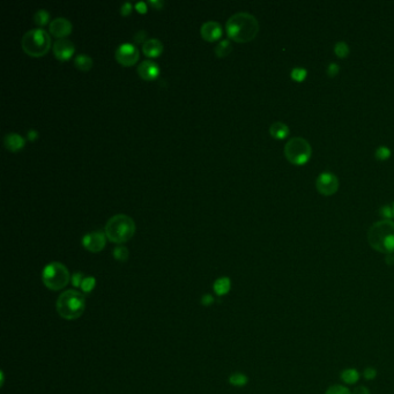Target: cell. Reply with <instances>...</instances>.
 I'll return each instance as SVG.
<instances>
[{
	"instance_id": "obj_1",
	"label": "cell",
	"mask_w": 394,
	"mask_h": 394,
	"mask_svg": "<svg viewBox=\"0 0 394 394\" xmlns=\"http://www.w3.org/2000/svg\"><path fill=\"white\" fill-rule=\"evenodd\" d=\"M228 36L234 41L250 42L259 32V22L256 16L247 12L235 13L226 23Z\"/></svg>"
},
{
	"instance_id": "obj_2",
	"label": "cell",
	"mask_w": 394,
	"mask_h": 394,
	"mask_svg": "<svg viewBox=\"0 0 394 394\" xmlns=\"http://www.w3.org/2000/svg\"><path fill=\"white\" fill-rule=\"evenodd\" d=\"M367 242L373 250L380 253L392 254L394 252L393 221L382 220L373 223L367 231Z\"/></svg>"
},
{
	"instance_id": "obj_3",
	"label": "cell",
	"mask_w": 394,
	"mask_h": 394,
	"mask_svg": "<svg viewBox=\"0 0 394 394\" xmlns=\"http://www.w3.org/2000/svg\"><path fill=\"white\" fill-rule=\"evenodd\" d=\"M57 312L66 320H75L80 318L86 309L85 295L78 290H66L58 297Z\"/></svg>"
},
{
	"instance_id": "obj_4",
	"label": "cell",
	"mask_w": 394,
	"mask_h": 394,
	"mask_svg": "<svg viewBox=\"0 0 394 394\" xmlns=\"http://www.w3.org/2000/svg\"><path fill=\"white\" fill-rule=\"evenodd\" d=\"M104 233L114 243H125L134 235L135 223L133 218L126 214H116L108 220Z\"/></svg>"
},
{
	"instance_id": "obj_5",
	"label": "cell",
	"mask_w": 394,
	"mask_h": 394,
	"mask_svg": "<svg viewBox=\"0 0 394 394\" xmlns=\"http://www.w3.org/2000/svg\"><path fill=\"white\" fill-rule=\"evenodd\" d=\"M21 44L26 54L31 57H42L50 49L51 37L44 29H31L23 35Z\"/></svg>"
},
{
	"instance_id": "obj_6",
	"label": "cell",
	"mask_w": 394,
	"mask_h": 394,
	"mask_svg": "<svg viewBox=\"0 0 394 394\" xmlns=\"http://www.w3.org/2000/svg\"><path fill=\"white\" fill-rule=\"evenodd\" d=\"M69 272L67 267L58 261L48 264L43 268L42 281L44 286L50 290H61L69 282Z\"/></svg>"
},
{
	"instance_id": "obj_7",
	"label": "cell",
	"mask_w": 394,
	"mask_h": 394,
	"mask_svg": "<svg viewBox=\"0 0 394 394\" xmlns=\"http://www.w3.org/2000/svg\"><path fill=\"white\" fill-rule=\"evenodd\" d=\"M284 155L291 164L303 165L311 158L312 148L304 138L295 137L291 138L284 146Z\"/></svg>"
},
{
	"instance_id": "obj_8",
	"label": "cell",
	"mask_w": 394,
	"mask_h": 394,
	"mask_svg": "<svg viewBox=\"0 0 394 394\" xmlns=\"http://www.w3.org/2000/svg\"><path fill=\"white\" fill-rule=\"evenodd\" d=\"M316 187L320 194L326 195V197L333 195L339 190V180L333 172L324 171L317 177Z\"/></svg>"
},
{
	"instance_id": "obj_9",
	"label": "cell",
	"mask_w": 394,
	"mask_h": 394,
	"mask_svg": "<svg viewBox=\"0 0 394 394\" xmlns=\"http://www.w3.org/2000/svg\"><path fill=\"white\" fill-rule=\"evenodd\" d=\"M116 59L124 66H132L138 61L139 50L132 43H122L116 50Z\"/></svg>"
},
{
	"instance_id": "obj_10",
	"label": "cell",
	"mask_w": 394,
	"mask_h": 394,
	"mask_svg": "<svg viewBox=\"0 0 394 394\" xmlns=\"http://www.w3.org/2000/svg\"><path fill=\"white\" fill-rule=\"evenodd\" d=\"M107 235L103 231H92L82 237V245L91 252H100L107 244Z\"/></svg>"
},
{
	"instance_id": "obj_11",
	"label": "cell",
	"mask_w": 394,
	"mask_h": 394,
	"mask_svg": "<svg viewBox=\"0 0 394 394\" xmlns=\"http://www.w3.org/2000/svg\"><path fill=\"white\" fill-rule=\"evenodd\" d=\"M52 49H54L56 58H58L59 61H67V59L72 57L75 51L74 44L67 38H58L55 42Z\"/></svg>"
},
{
	"instance_id": "obj_12",
	"label": "cell",
	"mask_w": 394,
	"mask_h": 394,
	"mask_svg": "<svg viewBox=\"0 0 394 394\" xmlns=\"http://www.w3.org/2000/svg\"><path fill=\"white\" fill-rule=\"evenodd\" d=\"M50 32L56 37L58 38H65V36H67L71 34L72 31V23L69 20L66 18H56L51 21L50 23Z\"/></svg>"
},
{
	"instance_id": "obj_13",
	"label": "cell",
	"mask_w": 394,
	"mask_h": 394,
	"mask_svg": "<svg viewBox=\"0 0 394 394\" xmlns=\"http://www.w3.org/2000/svg\"><path fill=\"white\" fill-rule=\"evenodd\" d=\"M200 34L206 41H216L222 35V27L218 22L211 20V21L203 23L200 28Z\"/></svg>"
},
{
	"instance_id": "obj_14",
	"label": "cell",
	"mask_w": 394,
	"mask_h": 394,
	"mask_svg": "<svg viewBox=\"0 0 394 394\" xmlns=\"http://www.w3.org/2000/svg\"><path fill=\"white\" fill-rule=\"evenodd\" d=\"M138 74L145 80H153L160 74V67L156 62L152 61H144L138 66Z\"/></svg>"
},
{
	"instance_id": "obj_15",
	"label": "cell",
	"mask_w": 394,
	"mask_h": 394,
	"mask_svg": "<svg viewBox=\"0 0 394 394\" xmlns=\"http://www.w3.org/2000/svg\"><path fill=\"white\" fill-rule=\"evenodd\" d=\"M142 50L148 57H158L163 51V44L157 38H148L142 45Z\"/></svg>"
},
{
	"instance_id": "obj_16",
	"label": "cell",
	"mask_w": 394,
	"mask_h": 394,
	"mask_svg": "<svg viewBox=\"0 0 394 394\" xmlns=\"http://www.w3.org/2000/svg\"><path fill=\"white\" fill-rule=\"evenodd\" d=\"M4 144L7 150L12 152H18L25 147L26 139L18 133H8L5 135Z\"/></svg>"
},
{
	"instance_id": "obj_17",
	"label": "cell",
	"mask_w": 394,
	"mask_h": 394,
	"mask_svg": "<svg viewBox=\"0 0 394 394\" xmlns=\"http://www.w3.org/2000/svg\"><path fill=\"white\" fill-rule=\"evenodd\" d=\"M270 133L276 140H282V139H286L290 134V130L289 126L284 124V122L275 121L271 125Z\"/></svg>"
},
{
	"instance_id": "obj_18",
	"label": "cell",
	"mask_w": 394,
	"mask_h": 394,
	"mask_svg": "<svg viewBox=\"0 0 394 394\" xmlns=\"http://www.w3.org/2000/svg\"><path fill=\"white\" fill-rule=\"evenodd\" d=\"M213 289L217 296H226L231 289V280L228 276H221L215 281Z\"/></svg>"
},
{
	"instance_id": "obj_19",
	"label": "cell",
	"mask_w": 394,
	"mask_h": 394,
	"mask_svg": "<svg viewBox=\"0 0 394 394\" xmlns=\"http://www.w3.org/2000/svg\"><path fill=\"white\" fill-rule=\"evenodd\" d=\"M360 372L357 371L356 369H353V367H348V369H344L342 372L340 373V378L344 384L347 385H354L360 380Z\"/></svg>"
},
{
	"instance_id": "obj_20",
	"label": "cell",
	"mask_w": 394,
	"mask_h": 394,
	"mask_svg": "<svg viewBox=\"0 0 394 394\" xmlns=\"http://www.w3.org/2000/svg\"><path fill=\"white\" fill-rule=\"evenodd\" d=\"M74 65L81 71H89L92 67V59L88 55L80 54L74 58Z\"/></svg>"
},
{
	"instance_id": "obj_21",
	"label": "cell",
	"mask_w": 394,
	"mask_h": 394,
	"mask_svg": "<svg viewBox=\"0 0 394 394\" xmlns=\"http://www.w3.org/2000/svg\"><path fill=\"white\" fill-rule=\"evenodd\" d=\"M233 50V46H231V43L229 42V39H222L217 43V45L215 46L214 52L217 57L222 58L228 56Z\"/></svg>"
},
{
	"instance_id": "obj_22",
	"label": "cell",
	"mask_w": 394,
	"mask_h": 394,
	"mask_svg": "<svg viewBox=\"0 0 394 394\" xmlns=\"http://www.w3.org/2000/svg\"><path fill=\"white\" fill-rule=\"evenodd\" d=\"M229 383L230 385H233L235 387H244L247 385L249 383V378H247L246 375L242 372H235L229 377Z\"/></svg>"
},
{
	"instance_id": "obj_23",
	"label": "cell",
	"mask_w": 394,
	"mask_h": 394,
	"mask_svg": "<svg viewBox=\"0 0 394 394\" xmlns=\"http://www.w3.org/2000/svg\"><path fill=\"white\" fill-rule=\"evenodd\" d=\"M349 45L347 44L346 42L341 41V42H337L335 43V45H334V54H335L337 57L343 59V58H347L349 56Z\"/></svg>"
},
{
	"instance_id": "obj_24",
	"label": "cell",
	"mask_w": 394,
	"mask_h": 394,
	"mask_svg": "<svg viewBox=\"0 0 394 394\" xmlns=\"http://www.w3.org/2000/svg\"><path fill=\"white\" fill-rule=\"evenodd\" d=\"M50 20V13H49L46 9H38L37 12H35L34 14V21L35 23H37L38 26H45L46 23L49 22Z\"/></svg>"
},
{
	"instance_id": "obj_25",
	"label": "cell",
	"mask_w": 394,
	"mask_h": 394,
	"mask_svg": "<svg viewBox=\"0 0 394 394\" xmlns=\"http://www.w3.org/2000/svg\"><path fill=\"white\" fill-rule=\"evenodd\" d=\"M290 77L293 78V80L295 81L302 82L305 80L307 77V71L304 67H295L291 69Z\"/></svg>"
},
{
	"instance_id": "obj_26",
	"label": "cell",
	"mask_w": 394,
	"mask_h": 394,
	"mask_svg": "<svg viewBox=\"0 0 394 394\" xmlns=\"http://www.w3.org/2000/svg\"><path fill=\"white\" fill-rule=\"evenodd\" d=\"M391 155H392V152H391V150L387 147V146H379L375 153V156L378 161L389 160V158L391 157Z\"/></svg>"
},
{
	"instance_id": "obj_27",
	"label": "cell",
	"mask_w": 394,
	"mask_h": 394,
	"mask_svg": "<svg viewBox=\"0 0 394 394\" xmlns=\"http://www.w3.org/2000/svg\"><path fill=\"white\" fill-rule=\"evenodd\" d=\"M114 257L116 260L118 261H126L128 258V250L127 247L122 246V245H118L114 249Z\"/></svg>"
},
{
	"instance_id": "obj_28",
	"label": "cell",
	"mask_w": 394,
	"mask_h": 394,
	"mask_svg": "<svg viewBox=\"0 0 394 394\" xmlns=\"http://www.w3.org/2000/svg\"><path fill=\"white\" fill-rule=\"evenodd\" d=\"M95 286H96V279H95V277L87 276V277H85L84 282H82L80 288H81L82 291H84L85 294H89V293H91L92 290H94Z\"/></svg>"
},
{
	"instance_id": "obj_29",
	"label": "cell",
	"mask_w": 394,
	"mask_h": 394,
	"mask_svg": "<svg viewBox=\"0 0 394 394\" xmlns=\"http://www.w3.org/2000/svg\"><path fill=\"white\" fill-rule=\"evenodd\" d=\"M325 394H353V393L347 389V386L333 385L326 391Z\"/></svg>"
},
{
	"instance_id": "obj_30",
	"label": "cell",
	"mask_w": 394,
	"mask_h": 394,
	"mask_svg": "<svg viewBox=\"0 0 394 394\" xmlns=\"http://www.w3.org/2000/svg\"><path fill=\"white\" fill-rule=\"evenodd\" d=\"M340 72V67L336 62H331V64L327 66L326 73L330 78H335Z\"/></svg>"
},
{
	"instance_id": "obj_31",
	"label": "cell",
	"mask_w": 394,
	"mask_h": 394,
	"mask_svg": "<svg viewBox=\"0 0 394 394\" xmlns=\"http://www.w3.org/2000/svg\"><path fill=\"white\" fill-rule=\"evenodd\" d=\"M363 377H364V379H366V380H373L377 377V370L372 366H367L364 369Z\"/></svg>"
},
{
	"instance_id": "obj_32",
	"label": "cell",
	"mask_w": 394,
	"mask_h": 394,
	"mask_svg": "<svg viewBox=\"0 0 394 394\" xmlns=\"http://www.w3.org/2000/svg\"><path fill=\"white\" fill-rule=\"evenodd\" d=\"M84 280H85V276H84V274H82L81 272L74 273L72 275V277H71L72 284L74 287H81V284H82V282H84Z\"/></svg>"
},
{
	"instance_id": "obj_33",
	"label": "cell",
	"mask_w": 394,
	"mask_h": 394,
	"mask_svg": "<svg viewBox=\"0 0 394 394\" xmlns=\"http://www.w3.org/2000/svg\"><path fill=\"white\" fill-rule=\"evenodd\" d=\"M379 214L380 216H383L384 218H386V220H391V218L393 217V208L391 206H383L380 208L379 211Z\"/></svg>"
},
{
	"instance_id": "obj_34",
	"label": "cell",
	"mask_w": 394,
	"mask_h": 394,
	"mask_svg": "<svg viewBox=\"0 0 394 394\" xmlns=\"http://www.w3.org/2000/svg\"><path fill=\"white\" fill-rule=\"evenodd\" d=\"M214 297L212 296V295H210V294H206V295H204L203 297H201V304H203V305H205V306H210V305H212V304L214 303Z\"/></svg>"
},
{
	"instance_id": "obj_35",
	"label": "cell",
	"mask_w": 394,
	"mask_h": 394,
	"mask_svg": "<svg viewBox=\"0 0 394 394\" xmlns=\"http://www.w3.org/2000/svg\"><path fill=\"white\" fill-rule=\"evenodd\" d=\"M131 12H132V4H131V2H130V1L124 2V4H122V6L121 7V15L126 16V15L130 14Z\"/></svg>"
},
{
	"instance_id": "obj_36",
	"label": "cell",
	"mask_w": 394,
	"mask_h": 394,
	"mask_svg": "<svg viewBox=\"0 0 394 394\" xmlns=\"http://www.w3.org/2000/svg\"><path fill=\"white\" fill-rule=\"evenodd\" d=\"M148 2H150V5L155 9H161L164 6L163 0H150Z\"/></svg>"
},
{
	"instance_id": "obj_37",
	"label": "cell",
	"mask_w": 394,
	"mask_h": 394,
	"mask_svg": "<svg viewBox=\"0 0 394 394\" xmlns=\"http://www.w3.org/2000/svg\"><path fill=\"white\" fill-rule=\"evenodd\" d=\"M353 394H371L370 393V390L367 389V387L361 385V386H357L355 390H354Z\"/></svg>"
},
{
	"instance_id": "obj_38",
	"label": "cell",
	"mask_w": 394,
	"mask_h": 394,
	"mask_svg": "<svg viewBox=\"0 0 394 394\" xmlns=\"http://www.w3.org/2000/svg\"><path fill=\"white\" fill-rule=\"evenodd\" d=\"M27 137L30 141H35L38 138V132L36 130H29L27 133Z\"/></svg>"
},
{
	"instance_id": "obj_39",
	"label": "cell",
	"mask_w": 394,
	"mask_h": 394,
	"mask_svg": "<svg viewBox=\"0 0 394 394\" xmlns=\"http://www.w3.org/2000/svg\"><path fill=\"white\" fill-rule=\"evenodd\" d=\"M135 8L138 9V12L145 13L146 9H147V7H146V2H144V1L137 2V4H135Z\"/></svg>"
},
{
	"instance_id": "obj_40",
	"label": "cell",
	"mask_w": 394,
	"mask_h": 394,
	"mask_svg": "<svg viewBox=\"0 0 394 394\" xmlns=\"http://www.w3.org/2000/svg\"><path fill=\"white\" fill-rule=\"evenodd\" d=\"M142 35L145 36V31H144V30H141L140 32H139V34L135 35V37H134L135 42H139V43H140V42L144 41V37H142Z\"/></svg>"
},
{
	"instance_id": "obj_41",
	"label": "cell",
	"mask_w": 394,
	"mask_h": 394,
	"mask_svg": "<svg viewBox=\"0 0 394 394\" xmlns=\"http://www.w3.org/2000/svg\"><path fill=\"white\" fill-rule=\"evenodd\" d=\"M386 263L389 265H392L394 263V256L393 254H386Z\"/></svg>"
},
{
	"instance_id": "obj_42",
	"label": "cell",
	"mask_w": 394,
	"mask_h": 394,
	"mask_svg": "<svg viewBox=\"0 0 394 394\" xmlns=\"http://www.w3.org/2000/svg\"><path fill=\"white\" fill-rule=\"evenodd\" d=\"M392 208H393V217H394V204H393V207H392Z\"/></svg>"
}]
</instances>
